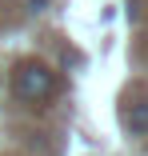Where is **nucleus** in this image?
<instances>
[{"label": "nucleus", "mask_w": 148, "mask_h": 156, "mask_svg": "<svg viewBox=\"0 0 148 156\" xmlns=\"http://www.w3.org/2000/svg\"><path fill=\"white\" fill-rule=\"evenodd\" d=\"M44 8H48V0H28V12H32V16H40Z\"/></svg>", "instance_id": "nucleus-3"}, {"label": "nucleus", "mask_w": 148, "mask_h": 156, "mask_svg": "<svg viewBox=\"0 0 148 156\" xmlns=\"http://www.w3.org/2000/svg\"><path fill=\"white\" fill-rule=\"evenodd\" d=\"M56 92H60V76H56L44 60H16L12 64V96L20 104H48Z\"/></svg>", "instance_id": "nucleus-1"}, {"label": "nucleus", "mask_w": 148, "mask_h": 156, "mask_svg": "<svg viewBox=\"0 0 148 156\" xmlns=\"http://www.w3.org/2000/svg\"><path fill=\"white\" fill-rule=\"evenodd\" d=\"M120 124H124L128 136H148V96H144V92L124 96V104H120Z\"/></svg>", "instance_id": "nucleus-2"}]
</instances>
